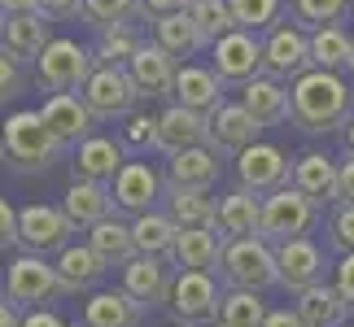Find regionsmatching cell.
Wrapping results in <instances>:
<instances>
[{
    "label": "cell",
    "mask_w": 354,
    "mask_h": 327,
    "mask_svg": "<svg viewBox=\"0 0 354 327\" xmlns=\"http://www.w3.org/2000/svg\"><path fill=\"white\" fill-rule=\"evenodd\" d=\"M22 88H26V79H22V70H18V57L0 48V105H9Z\"/></svg>",
    "instance_id": "cell-45"
},
{
    "label": "cell",
    "mask_w": 354,
    "mask_h": 327,
    "mask_svg": "<svg viewBox=\"0 0 354 327\" xmlns=\"http://www.w3.org/2000/svg\"><path fill=\"white\" fill-rule=\"evenodd\" d=\"M22 327H66V319L57 315V310H48V306H35V310L22 315Z\"/></svg>",
    "instance_id": "cell-47"
},
{
    "label": "cell",
    "mask_w": 354,
    "mask_h": 327,
    "mask_svg": "<svg viewBox=\"0 0 354 327\" xmlns=\"http://www.w3.org/2000/svg\"><path fill=\"white\" fill-rule=\"evenodd\" d=\"M310 66H319V70H337V75L354 70V39L337 22L315 26V31H310Z\"/></svg>",
    "instance_id": "cell-34"
},
{
    "label": "cell",
    "mask_w": 354,
    "mask_h": 327,
    "mask_svg": "<svg viewBox=\"0 0 354 327\" xmlns=\"http://www.w3.org/2000/svg\"><path fill=\"white\" fill-rule=\"evenodd\" d=\"M223 279L232 288H254L263 293L271 284H280V266H276V244L263 236H236L223 244Z\"/></svg>",
    "instance_id": "cell-3"
},
{
    "label": "cell",
    "mask_w": 354,
    "mask_h": 327,
    "mask_svg": "<svg viewBox=\"0 0 354 327\" xmlns=\"http://www.w3.org/2000/svg\"><path fill=\"white\" fill-rule=\"evenodd\" d=\"M241 105L250 109L263 127H280V122L293 118V92H284L280 79H271V75L250 79V83L241 88Z\"/></svg>",
    "instance_id": "cell-22"
},
{
    "label": "cell",
    "mask_w": 354,
    "mask_h": 327,
    "mask_svg": "<svg viewBox=\"0 0 354 327\" xmlns=\"http://www.w3.org/2000/svg\"><path fill=\"white\" fill-rule=\"evenodd\" d=\"M114 206L127 214H149L153 201L162 197V179L149 161H122V170L114 175Z\"/></svg>",
    "instance_id": "cell-18"
},
{
    "label": "cell",
    "mask_w": 354,
    "mask_h": 327,
    "mask_svg": "<svg viewBox=\"0 0 354 327\" xmlns=\"http://www.w3.org/2000/svg\"><path fill=\"white\" fill-rule=\"evenodd\" d=\"M57 275L66 293H84L105 275V257L92 249V244H66L57 257Z\"/></svg>",
    "instance_id": "cell-33"
},
{
    "label": "cell",
    "mask_w": 354,
    "mask_h": 327,
    "mask_svg": "<svg viewBox=\"0 0 354 327\" xmlns=\"http://www.w3.org/2000/svg\"><path fill=\"white\" fill-rule=\"evenodd\" d=\"M236 175H241V188H250L258 197H271V192H280V188L293 184L289 157H284L276 144H263V140L250 144L245 153H236Z\"/></svg>",
    "instance_id": "cell-11"
},
{
    "label": "cell",
    "mask_w": 354,
    "mask_h": 327,
    "mask_svg": "<svg viewBox=\"0 0 354 327\" xmlns=\"http://www.w3.org/2000/svg\"><path fill=\"white\" fill-rule=\"evenodd\" d=\"M193 9V0H145V18H162V13Z\"/></svg>",
    "instance_id": "cell-50"
},
{
    "label": "cell",
    "mask_w": 354,
    "mask_h": 327,
    "mask_svg": "<svg viewBox=\"0 0 354 327\" xmlns=\"http://www.w3.org/2000/svg\"><path fill=\"white\" fill-rule=\"evenodd\" d=\"M122 144L127 148H153L158 144V118L153 114H131L127 131H122Z\"/></svg>",
    "instance_id": "cell-43"
},
{
    "label": "cell",
    "mask_w": 354,
    "mask_h": 327,
    "mask_svg": "<svg viewBox=\"0 0 354 327\" xmlns=\"http://www.w3.org/2000/svg\"><path fill=\"white\" fill-rule=\"evenodd\" d=\"M214 327H227V323H223V319H219V323H214Z\"/></svg>",
    "instance_id": "cell-58"
},
{
    "label": "cell",
    "mask_w": 354,
    "mask_h": 327,
    "mask_svg": "<svg viewBox=\"0 0 354 327\" xmlns=\"http://www.w3.org/2000/svg\"><path fill=\"white\" fill-rule=\"evenodd\" d=\"M328 231H333V249L354 253V206H350V201H342V206H337Z\"/></svg>",
    "instance_id": "cell-44"
},
{
    "label": "cell",
    "mask_w": 354,
    "mask_h": 327,
    "mask_svg": "<svg viewBox=\"0 0 354 327\" xmlns=\"http://www.w3.org/2000/svg\"><path fill=\"white\" fill-rule=\"evenodd\" d=\"M171 97L180 101V105H188V109H201V114H210V109L223 105V79L214 75V70H201V66H180Z\"/></svg>",
    "instance_id": "cell-28"
},
{
    "label": "cell",
    "mask_w": 354,
    "mask_h": 327,
    "mask_svg": "<svg viewBox=\"0 0 354 327\" xmlns=\"http://www.w3.org/2000/svg\"><path fill=\"white\" fill-rule=\"evenodd\" d=\"M236 13V26H245V31H258V26H276L280 22V0H227Z\"/></svg>",
    "instance_id": "cell-42"
},
{
    "label": "cell",
    "mask_w": 354,
    "mask_h": 327,
    "mask_svg": "<svg viewBox=\"0 0 354 327\" xmlns=\"http://www.w3.org/2000/svg\"><path fill=\"white\" fill-rule=\"evenodd\" d=\"M153 39L171 52L175 61H180V57H193V52L206 44V35H201V26H197V18H193L188 9L153 18Z\"/></svg>",
    "instance_id": "cell-31"
},
{
    "label": "cell",
    "mask_w": 354,
    "mask_h": 327,
    "mask_svg": "<svg viewBox=\"0 0 354 327\" xmlns=\"http://www.w3.org/2000/svg\"><path fill=\"white\" fill-rule=\"evenodd\" d=\"M66 144L57 135L48 131V122L39 109H18V114H9L5 122V157L13 170L22 175H35V170H48L53 161H62Z\"/></svg>",
    "instance_id": "cell-2"
},
{
    "label": "cell",
    "mask_w": 354,
    "mask_h": 327,
    "mask_svg": "<svg viewBox=\"0 0 354 327\" xmlns=\"http://www.w3.org/2000/svg\"><path fill=\"white\" fill-rule=\"evenodd\" d=\"M276 266H280V284H284L289 293H306L310 284L324 279V253H319L306 236H302V240L276 244Z\"/></svg>",
    "instance_id": "cell-19"
},
{
    "label": "cell",
    "mask_w": 354,
    "mask_h": 327,
    "mask_svg": "<svg viewBox=\"0 0 354 327\" xmlns=\"http://www.w3.org/2000/svg\"><path fill=\"white\" fill-rule=\"evenodd\" d=\"M9 244H18V210L0 197V249H9Z\"/></svg>",
    "instance_id": "cell-46"
},
{
    "label": "cell",
    "mask_w": 354,
    "mask_h": 327,
    "mask_svg": "<svg viewBox=\"0 0 354 327\" xmlns=\"http://www.w3.org/2000/svg\"><path fill=\"white\" fill-rule=\"evenodd\" d=\"M346 153H354V118L346 122Z\"/></svg>",
    "instance_id": "cell-55"
},
{
    "label": "cell",
    "mask_w": 354,
    "mask_h": 327,
    "mask_svg": "<svg viewBox=\"0 0 354 327\" xmlns=\"http://www.w3.org/2000/svg\"><path fill=\"white\" fill-rule=\"evenodd\" d=\"M297 315H302L306 327H342L346 315H350V301L342 297V288L337 284H310L306 293H297Z\"/></svg>",
    "instance_id": "cell-24"
},
{
    "label": "cell",
    "mask_w": 354,
    "mask_h": 327,
    "mask_svg": "<svg viewBox=\"0 0 354 327\" xmlns=\"http://www.w3.org/2000/svg\"><path fill=\"white\" fill-rule=\"evenodd\" d=\"M223 244L214 236V227H197V231H180L175 240V266H188V270H219L223 266Z\"/></svg>",
    "instance_id": "cell-32"
},
{
    "label": "cell",
    "mask_w": 354,
    "mask_h": 327,
    "mask_svg": "<svg viewBox=\"0 0 354 327\" xmlns=\"http://www.w3.org/2000/svg\"><path fill=\"white\" fill-rule=\"evenodd\" d=\"M214 75L232 88H245L250 79H258L263 75V39L254 31H245V26L214 39Z\"/></svg>",
    "instance_id": "cell-10"
},
{
    "label": "cell",
    "mask_w": 354,
    "mask_h": 327,
    "mask_svg": "<svg viewBox=\"0 0 354 327\" xmlns=\"http://www.w3.org/2000/svg\"><path fill=\"white\" fill-rule=\"evenodd\" d=\"M219 306H223V297H219V288H214L210 270L180 266V275H175V284H171V297H167V310L175 315V323H184V327L214 323L219 319Z\"/></svg>",
    "instance_id": "cell-8"
},
{
    "label": "cell",
    "mask_w": 354,
    "mask_h": 327,
    "mask_svg": "<svg viewBox=\"0 0 354 327\" xmlns=\"http://www.w3.org/2000/svg\"><path fill=\"white\" fill-rule=\"evenodd\" d=\"M75 223L66 218V210H53V206H26L18 214V244L26 253H53V249H66Z\"/></svg>",
    "instance_id": "cell-12"
},
{
    "label": "cell",
    "mask_w": 354,
    "mask_h": 327,
    "mask_svg": "<svg viewBox=\"0 0 354 327\" xmlns=\"http://www.w3.org/2000/svg\"><path fill=\"white\" fill-rule=\"evenodd\" d=\"M337 288H342V297H346L350 310H354V253H346L342 266H337Z\"/></svg>",
    "instance_id": "cell-48"
},
{
    "label": "cell",
    "mask_w": 354,
    "mask_h": 327,
    "mask_svg": "<svg viewBox=\"0 0 354 327\" xmlns=\"http://www.w3.org/2000/svg\"><path fill=\"white\" fill-rule=\"evenodd\" d=\"M88 244L105 257V266H127L136 253V231L131 223H118V218H101L97 227H88Z\"/></svg>",
    "instance_id": "cell-35"
},
{
    "label": "cell",
    "mask_w": 354,
    "mask_h": 327,
    "mask_svg": "<svg viewBox=\"0 0 354 327\" xmlns=\"http://www.w3.org/2000/svg\"><path fill=\"white\" fill-rule=\"evenodd\" d=\"M319 223V206L310 201L302 188H280V192L263 197V231L258 236L271 240V244H284V240H302L306 231H315Z\"/></svg>",
    "instance_id": "cell-4"
},
{
    "label": "cell",
    "mask_w": 354,
    "mask_h": 327,
    "mask_svg": "<svg viewBox=\"0 0 354 327\" xmlns=\"http://www.w3.org/2000/svg\"><path fill=\"white\" fill-rule=\"evenodd\" d=\"M293 188H302L324 210V206H333V201H342V166L324 153H302L293 161Z\"/></svg>",
    "instance_id": "cell-21"
},
{
    "label": "cell",
    "mask_w": 354,
    "mask_h": 327,
    "mask_svg": "<svg viewBox=\"0 0 354 327\" xmlns=\"http://www.w3.org/2000/svg\"><path fill=\"white\" fill-rule=\"evenodd\" d=\"M310 70V35L302 31V26H293L289 18L271 26V35L263 39V75L271 79H302Z\"/></svg>",
    "instance_id": "cell-9"
},
{
    "label": "cell",
    "mask_w": 354,
    "mask_h": 327,
    "mask_svg": "<svg viewBox=\"0 0 354 327\" xmlns=\"http://www.w3.org/2000/svg\"><path fill=\"white\" fill-rule=\"evenodd\" d=\"M5 18H9V13H5V9H0V31H5Z\"/></svg>",
    "instance_id": "cell-57"
},
{
    "label": "cell",
    "mask_w": 354,
    "mask_h": 327,
    "mask_svg": "<svg viewBox=\"0 0 354 327\" xmlns=\"http://www.w3.org/2000/svg\"><path fill=\"white\" fill-rule=\"evenodd\" d=\"M167 184H180V188H210L219 184V153H214L210 144H193L184 148V153L171 157L167 166Z\"/></svg>",
    "instance_id": "cell-25"
},
{
    "label": "cell",
    "mask_w": 354,
    "mask_h": 327,
    "mask_svg": "<svg viewBox=\"0 0 354 327\" xmlns=\"http://www.w3.org/2000/svg\"><path fill=\"white\" fill-rule=\"evenodd\" d=\"M97 70V52H88L79 39H53L35 61V79L48 92H75Z\"/></svg>",
    "instance_id": "cell-5"
},
{
    "label": "cell",
    "mask_w": 354,
    "mask_h": 327,
    "mask_svg": "<svg viewBox=\"0 0 354 327\" xmlns=\"http://www.w3.org/2000/svg\"><path fill=\"white\" fill-rule=\"evenodd\" d=\"M127 70L136 79V88H140V97L158 101V97H171V92H175V75H180V66H175V57L153 39V44L136 48V57L127 61Z\"/></svg>",
    "instance_id": "cell-17"
},
{
    "label": "cell",
    "mask_w": 354,
    "mask_h": 327,
    "mask_svg": "<svg viewBox=\"0 0 354 327\" xmlns=\"http://www.w3.org/2000/svg\"><path fill=\"white\" fill-rule=\"evenodd\" d=\"M136 249L149 253V257H175V240H180V223H175L171 214H158V210H149V214H136Z\"/></svg>",
    "instance_id": "cell-36"
},
{
    "label": "cell",
    "mask_w": 354,
    "mask_h": 327,
    "mask_svg": "<svg viewBox=\"0 0 354 327\" xmlns=\"http://www.w3.org/2000/svg\"><path fill=\"white\" fill-rule=\"evenodd\" d=\"M219 231H223L227 240L258 236V231H263V201H258V192H250V188L227 192L219 201Z\"/></svg>",
    "instance_id": "cell-29"
},
{
    "label": "cell",
    "mask_w": 354,
    "mask_h": 327,
    "mask_svg": "<svg viewBox=\"0 0 354 327\" xmlns=\"http://www.w3.org/2000/svg\"><path fill=\"white\" fill-rule=\"evenodd\" d=\"M145 13V0H84V18L97 26H114V22H131Z\"/></svg>",
    "instance_id": "cell-41"
},
{
    "label": "cell",
    "mask_w": 354,
    "mask_h": 327,
    "mask_svg": "<svg viewBox=\"0 0 354 327\" xmlns=\"http://www.w3.org/2000/svg\"><path fill=\"white\" fill-rule=\"evenodd\" d=\"M0 9H5L9 18L13 13H44V0H0Z\"/></svg>",
    "instance_id": "cell-52"
},
{
    "label": "cell",
    "mask_w": 354,
    "mask_h": 327,
    "mask_svg": "<svg viewBox=\"0 0 354 327\" xmlns=\"http://www.w3.org/2000/svg\"><path fill=\"white\" fill-rule=\"evenodd\" d=\"M145 39L131 22H114V26H101V44H97V61L101 66H127L136 57Z\"/></svg>",
    "instance_id": "cell-37"
},
{
    "label": "cell",
    "mask_w": 354,
    "mask_h": 327,
    "mask_svg": "<svg viewBox=\"0 0 354 327\" xmlns=\"http://www.w3.org/2000/svg\"><path fill=\"white\" fill-rule=\"evenodd\" d=\"M346 9H350V0H293L289 5V13L302 26H328V22H342L346 18Z\"/></svg>",
    "instance_id": "cell-40"
},
{
    "label": "cell",
    "mask_w": 354,
    "mask_h": 327,
    "mask_svg": "<svg viewBox=\"0 0 354 327\" xmlns=\"http://www.w3.org/2000/svg\"><path fill=\"white\" fill-rule=\"evenodd\" d=\"M79 97L88 101V109L97 114V122H110V118H131L136 101H140V88L127 66H101L92 70V79L79 88Z\"/></svg>",
    "instance_id": "cell-6"
},
{
    "label": "cell",
    "mask_w": 354,
    "mask_h": 327,
    "mask_svg": "<svg viewBox=\"0 0 354 327\" xmlns=\"http://www.w3.org/2000/svg\"><path fill=\"white\" fill-rule=\"evenodd\" d=\"M206 131H210V114L175 101L171 109L158 114V144L153 148H162L167 157H175V153H184V148H193V144H206Z\"/></svg>",
    "instance_id": "cell-15"
},
{
    "label": "cell",
    "mask_w": 354,
    "mask_h": 327,
    "mask_svg": "<svg viewBox=\"0 0 354 327\" xmlns=\"http://www.w3.org/2000/svg\"><path fill=\"white\" fill-rule=\"evenodd\" d=\"M219 319L227 327H263L267 323V306L258 301L254 288H232L223 297V306H219Z\"/></svg>",
    "instance_id": "cell-38"
},
{
    "label": "cell",
    "mask_w": 354,
    "mask_h": 327,
    "mask_svg": "<svg viewBox=\"0 0 354 327\" xmlns=\"http://www.w3.org/2000/svg\"><path fill=\"white\" fill-rule=\"evenodd\" d=\"M39 114H44L48 131L57 135L66 148H79L92 135V127H97V114H92L88 101L75 97V92H53V97L39 105Z\"/></svg>",
    "instance_id": "cell-13"
},
{
    "label": "cell",
    "mask_w": 354,
    "mask_h": 327,
    "mask_svg": "<svg viewBox=\"0 0 354 327\" xmlns=\"http://www.w3.org/2000/svg\"><path fill=\"white\" fill-rule=\"evenodd\" d=\"M44 13H48V18H57V22L79 18V13H84V0H44Z\"/></svg>",
    "instance_id": "cell-49"
},
{
    "label": "cell",
    "mask_w": 354,
    "mask_h": 327,
    "mask_svg": "<svg viewBox=\"0 0 354 327\" xmlns=\"http://www.w3.org/2000/svg\"><path fill=\"white\" fill-rule=\"evenodd\" d=\"M167 214L180 223V231H197V227H214V223H219V206L210 201L206 188L167 184Z\"/></svg>",
    "instance_id": "cell-27"
},
{
    "label": "cell",
    "mask_w": 354,
    "mask_h": 327,
    "mask_svg": "<svg viewBox=\"0 0 354 327\" xmlns=\"http://www.w3.org/2000/svg\"><path fill=\"white\" fill-rule=\"evenodd\" d=\"M0 157H5V127H0Z\"/></svg>",
    "instance_id": "cell-56"
},
{
    "label": "cell",
    "mask_w": 354,
    "mask_h": 327,
    "mask_svg": "<svg viewBox=\"0 0 354 327\" xmlns=\"http://www.w3.org/2000/svg\"><path fill=\"white\" fill-rule=\"evenodd\" d=\"M293 122L310 135H328L354 118V92L337 70L310 66L302 79H293Z\"/></svg>",
    "instance_id": "cell-1"
},
{
    "label": "cell",
    "mask_w": 354,
    "mask_h": 327,
    "mask_svg": "<svg viewBox=\"0 0 354 327\" xmlns=\"http://www.w3.org/2000/svg\"><path fill=\"white\" fill-rule=\"evenodd\" d=\"M53 44V22L48 13H13L5 18V31H0V48L13 52L18 61H39V52Z\"/></svg>",
    "instance_id": "cell-20"
},
{
    "label": "cell",
    "mask_w": 354,
    "mask_h": 327,
    "mask_svg": "<svg viewBox=\"0 0 354 327\" xmlns=\"http://www.w3.org/2000/svg\"><path fill=\"white\" fill-rule=\"evenodd\" d=\"M258 131H263V122H258L241 101H236V105L223 101L219 109H210L206 144L214 148V153H245L250 144H258Z\"/></svg>",
    "instance_id": "cell-14"
},
{
    "label": "cell",
    "mask_w": 354,
    "mask_h": 327,
    "mask_svg": "<svg viewBox=\"0 0 354 327\" xmlns=\"http://www.w3.org/2000/svg\"><path fill=\"white\" fill-rule=\"evenodd\" d=\"M18 310H22V306H13L9 297H0V327H22V319H18Z\"/></svg>",
    "instance_id": "cell-54"
},
{
    "label": "cell",
    "mask_w": 354,
    "mask_h": 327,
    "mask_svg": "<svg viewBox=\"0 0 354 327\" xmlns=\"http://www.w3.org/2000/svg\"><path fill=\"white\" fill-rule=\"evenodd\" d=\"M342 201H350V206H354V153L342 161Z\"/></svg>",
    "instance_id": "cell-53"
},
{
    "label": "cell",
    "mask_w": 354,
    "mask_h": 327,
    "mask_svg": "<svg viewBox=\"0 0 354 327\" xmlns=\"http://www.w3.org/2000/svg\"><path fill=\"white\" fill-rule=\"evenodd\" d=\"M66 218H71L75 227H97L101 218H110L114 210V192L105 184H92V179H75L66 188V201H62Z\"/></svg>",
    "instance_id": "cell-26"
},
{
    "label": "cell",
    "mask_w": 354,
    "mask_h": 327,
    "mask_svg": "<svg viewBox=\"0 0 354 327\" xmlns=\"http://www.w3.org/2000/svg\"><path fill=\"white\" fill-rule=\"evenodd\" d=\"M75 179H92V184H114V175L122 170V144H114L110 135H88L75 148Z\"/></svg>",
    "instance_id": "cell-23"
},
{
    "label": "cell",
    "mask_w": 354,
    "mask_h": 327,
    "mask_svg": "<svg viewBox=\"0 0 354 327\" xmlns=\"http://www.w3.org/2000/svg\"><path fill=\"white\" fill-rule=\"evenodd\" d=\"M263 327H306L297 310H267V323Z\"/></svg>",
    "instance_id": "cell-51"
},
{
    "label": "cell",
    "mask_w": 354,
    "mask_h": 327,
    "mask_svg": "<svg viewBox=\"0 0 354 327\" xmlns=\"http://www.w3.org/2000/svg\"><path fill=\"white\" fill-rule=\"evenodd\" d=\"M140 319H145V306L136 301L127 288H118V293H97V297L84 306V323H88V327H140Z\"/></svg>",
    "instance_id": "cell-30"
},
{
    "label": "cell",
    "mask_w": 354,
    "mask_h": 327,
    "mask_svg": "<svg viewBox=\"0 0 354 327\" xmlns=\"http://www.w3.org/2000/svg\"><path fill=\"white\" fill-rule=\"evenodd\" d=\"M84 327H88V323H84Z\"/></svg>",
    "instance_id": "cell-59"
},
{
    "label": "cell",
    "mask_w": 354,
    "mask_h": 327,
    "mask_svg": "<svg viewBox=\"0 0 354 327\" xmlns=\"http://www.w3.org/2000/svg\"><path fill=\"white\" fill-rule=\"evenodd\" d=\"M201 26V35H206V44H214V39H223L227 31H236V13L227 0H193V9H188Z\"/></svg>",
    "instance_id": "cell-39"
},
{
    "label": "cell",
    "mask_w": 354,
    "mask_h": 327,
    "mask_svg": "<svg viewBox=\"0 0 354 327\" xmlns=\"http://www.w3.org/2000/svg\"><path fill=\"white\" fill-rule=\"evenodd\" d=\"M171 284H175V275H171V257L136 253L131 262L122 266V288H127L145 310L158 306V301H167V297H171Z\"/></svg>",
    "instance_id": "cell-16"
},
{
    "label": "cell",
    "mask_w": 354,
    "mask_h": 327,
    "mask_svg": "<svg viewBox=\"0 0 354 327\" xmlns=\"http://www.w3.org/2000/svg\"><path fill=\"white\" fill-rule=\"evenodd\" d=\"M66 288H62V275L57 266L44 262V253H22L9 262V275H5V297L22 310H35V306H48L57 301Z\"/></svg>",
    "instance_id": "cell-7"
}]
</instances>
